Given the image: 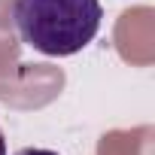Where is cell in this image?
<instances>
[{
	"label": "cell",
	"mask_w": 155,
	"mask_h": 155,
	"mask_svg": "<svg viewBox=\"0 0 155 155\" xmlns=\"http://www.w3.org/2000/svg\"><path fill=\"white\" fill-rule=\"evenodd\" d=\"M12 18L25 46L67 58L97 37L104 9L97 0H15Z\"/></svg>",
	"instance_id": "cell-1"
},
{
	"label": "cell",
	"mask_w": 155,
	"mask_h": 155,
	"mask_svg": "<svg viewBox=\"0 0 155 155\" xmlns=\"http://www.w3.org/2000/svg\"><path fill=\"white\" fill-rule=\"evenodd\" d=\"M18 155H58V152H52V149H21Z\"/></svg>",
	"instance_id": "cell-2"
},
{
	"label": "cell",
	"mask_w": 155,
	"mask_h": 155,
	"mask_svg": "<svg viewBox=\"0 0 155 155\" xmlns=\"http://www.w3.org/2000/svg\"><path fill=\"white\" fill-rule=\"evenodd\" d=\"M0 155H6V137H3V131H0Z\"/></svg>",
	"instance_id": "cell-3"
}]
</instances>
